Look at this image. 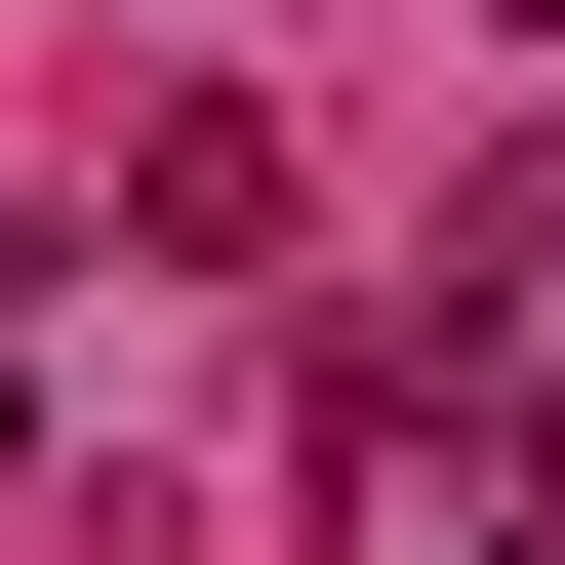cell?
<instances>
[{
	"label": "cell",
	"instance_id": "obj_1",
	"mask_svg": "<svg viewBox=\"0 0 565 565\" xmlns=\"http://www.w3.org/2000/svg\"><path fill=\"white\" fill-rule=\"evenodd\" d=\"M0 484H41V364H0Z\"/></svg>",
	"mask_w": 565,
	"mask_h": 565
}]
</instances>
